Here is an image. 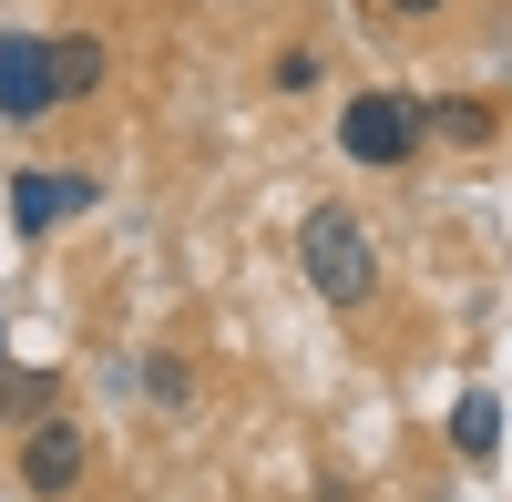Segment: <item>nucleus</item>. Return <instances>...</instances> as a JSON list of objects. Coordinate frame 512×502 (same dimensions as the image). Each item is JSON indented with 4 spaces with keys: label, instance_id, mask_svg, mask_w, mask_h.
Returning <instances> with one entry per match:
<instances>
[{
    "label": "nucleus",
    "instance_id": "obj_1",
    "mask_svg": "<svg viewBox=\"0 0 512 502\" xmlns=\"http://www.w3.org/2000/svg\"><path fill=\"white\" fill-rule=\"evenodd\" d=\"M297 267H308V287H318L338 318H359L379 298V236L359 226V205H308V226H297Z\"/></svg>",
    "mask_w": 512,
    "mask_h": 502
},
{
    "label": "nucleus",
    "instance_id": "obj_2",
    "mask_svg": "<svg viewBox=\"0 0 512 502\" xmlns=\"http://www.w3.org/2000/svg\"><path fill=\"white\" fill-rule=\"evenodd\" d=\"M420 134H431V123H420L410 93H359L349 113H338V154L369 164V175H400V164L420 154Z\"/></svg>",
    "mask_w": 512,
    "mask_h": 502
},
{
    "label": "nucleus",
    "instance_id": "obj_3",
    "mask_svg": "<svg viewBox=\"0 0 512 502\" xmlns=\"http://www.w3.org/2000/svg\"><path fill=\"white\" fill-rule=\"evenodd\" d=\"M62 113V62L41 31H0V123H41Z\"/></svg>",
    "mask_w": 512,
    "mask_h": 502
},
{
    "label": "nucleus",
    "instance_id": "obj_4",
    "mask_svg": "<svg viewBox=\"0 0 512 502\" xmlns=\"http://www.w3.org/2000/svg\"><path fill=\"white\" fill-rule=\"evenodd\" d=\"M82 462H93V451H82V431L62 421V410L21 431V492H31V502H62V492L82 482Z\"/></svg>",
    "mask_w": 512,
    "mask_h": 502
},
{
    "label": "nucleus",
    "instance_id": "obj_5",
    "mask_svg": "<svg viewBox=\"0 0 512 502\" xmlns=\"http://www.w3.org/2000/svg\"><path fill=\"white\" fill-rule=\"evenodd\" d=\"M93 205V175H11V226L41 236L52 216H82Z\"/></svg>",
    "mask_w": 512,
    "mask_h": 502
},
{
    "label": "nucleus",
    "instance_id": "obj_6",
    "mask_svg": "<svg viewBox=\"0 0 512 502\" xmlns=\"http://www.w3.org/2000/svg\"><path fill=\"white\" fill-rule=\"evenodd\" d=\"M451 451H461V462H492V451H502V400L492 390H461L451 400Z\"/></svg>",
    "mask_w": 512,
    "mask_h": 502
},
{
    "label": "nucleus",
    "instance_id": "obj_7",
    "mask_svg": "<svg viewBox=\"0 0 512 502\" xmlns=\"http://www.w3.org/2000/svg\"><path fill=\"white\" fill-rule=\"evenodd\" d=\"M52 62H62V103H93V93H103V72H113V52H103L93 31H62V41H52Z\"/></svg>",
    "mask_w": 512,
    "mask_h": 502
},
{
    "label": "nucleus",
    "instance_id": "obj_8",
    "mask_svg": "<svg viewBox=\"0 0 512 502\" xmlns=\"http://www.w3.org/2000/svg\"><path fill=\"white\" fill-rule=\"evenodd\" d=\"M420 123H431L441 144H492V134H502V113H492V103H472V93H451V103H420Z\"/></svg>",
    "mask_w": 512,
    "mask_h": 502
},
{
    "label": "nucleus",
    "instance_id": "obj_9",
    "mask_svg": "<svg viewBox=\"0 0 512 502\" xmlns=\"http://www.w3.org/2000/svg\"><path fill=\"white\" fill-rule=\"evenodd\" d=\"M52 400H62V380H52V369H21V380H0V421H11V431H31V421H52Z\"/></svg>",
    "mask_w": 512,
    "mask_h": 502
},
{
    "label": "nucleus",
    "instance_id": "obj_10",
    "mask_svg": "<svg viewBox=\"0 0 512 502\" xmlns=\"http://www.w3.org/2000/svg\"><path fill=\"white\" fill-rule=\"evenodd\" d=\"M144 390H154V410H195V369H185L175 349H154V359H144Z\"/></svg>",
    "mask_w": 512,
    "mask_h": 502
},
{
    "label": "nucleus",
    "instance_id": "obj_11",
    "mask_svg": "<svg viewBox=\"0 0 512 502\" xmlns=\"http://www.w3.org/2000/svg\"><path fill=\"white\" fill-rule=\"evenodd\" d=\"M267 82H277V93H318V52H308V41H297V52H277Z\"/></svg>",
    "mask_w": 512,
    "mask_h": 502
},
{
    "label": "nucleus",
    "instance_id": "obj_12",
    "mask_svg": "<svg viewBox=\"0 0 512 502\" xmlns=\"http://www.w3.org/2000/svg\"><path fill=\"white\" fill-rule=\"evenodd\" d=\"M390 11H400V21H431V11H451V0H390Z\"/></svg>",
    "mask_w": 512,
    "mask_h": 502
},
{
    "label": "nucleus",
    "instance_id": "obj_13",
    "mask_svg": "<svg viewBox=\"0 0 512 502\" xmlns=\"http://www.w3.org/2000/svg\"><path fill=\"white\" fill-rule=\"evenodd\" d=\"M0 369H11V339H0Z\"/></svg>",
    "mask_w": 512,
    "mask_h": 502
}]
</instances>
